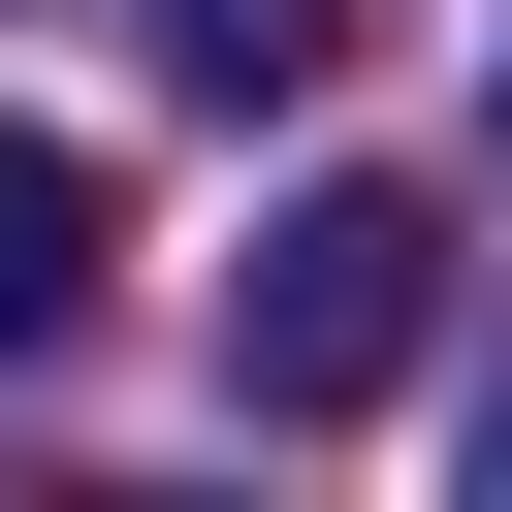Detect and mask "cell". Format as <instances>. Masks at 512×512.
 <instances>
[{
  "instance_id": "cell-2",
  "label": "cell",
  "mask_w": 512,
  "mask_h": 512,
  "mask_svg": "<svg viewBox=\"0 0 512 512\" xmlns=\"http://www.w3.org/2000/svg\"><path fill=\"white\" fill-rule=\"evenodd\" d=\"M64 288H96V160L0 128V352H64Z\"/></svg>"
},
{
  "instance_id": "cell-4",
  "label": "cell",
  "mask_w": 512,
  "mask_h": 512,
  "mask_svg": "<svg viewBox=\"0 0 512 512\" xmlns=\"http://www.w3.org/2000/svg\"><path fill=\"white\" fill-rule=\"evenodd\" d=\"M480 480H512V384H480Z\"/></svg>"
},
{
  "instance_id": "cell-1",
  "label": "cell",
  "mask_w": 512,
  "mask_h": 512,
  "mask_svg": "<svg viewBox=\"0 0 512 512\" xmlns=\"http://www.w3.org/2000/svg\"><path fill=\"white\" fill-rule=\"evenodd\" d=\"M416 320H448V224H416V192H288V224L224 256V384H256V416H384Z\"/></svg>"
},
{
  "instance_id": "cell-3",
  "label": "cell",
  "mask_w": 512,
  "mask_h": 512,
  "mask_svg": "<svg viewBox=\"0 0 512 512\" xmlns=\"http://www.w3.org/2000/svg\"><path fill=\"white\" fill-rule=\"evenodd\" d=\"M128 32H160L192 96H288V64H352V0H128Z\"/></svg>"
}]
</instances>
